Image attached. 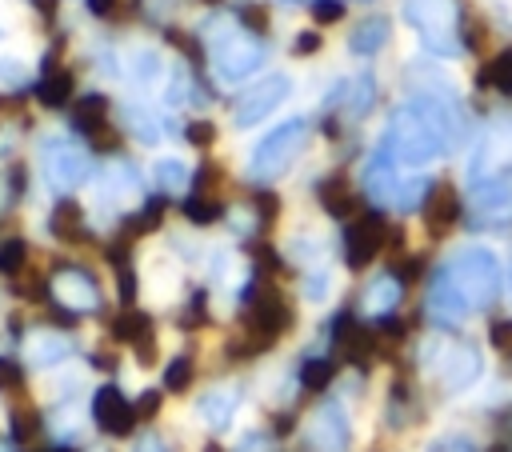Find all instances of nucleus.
<instances>
[{"label": "nucleus", "instance_id": "obj_1", "mask_svg": "<svg viewBox=\"0 0 512 452\" xmlns=\"http://www.w3.org/2000/svg\"><path fill=\"white\" fill-rule=\"evenodd\" d=\"M504 284V268L496 260V252L488 248H460L456 256H448L432 284H428V316L436 324H456L476 308H488L500 296Z\"/></svg>", "mask_w": 512, "mask_h": 452}, {"label": "nucleus", "instance_id": "obj_2", "mask_svg": "<svg viewBox=\"0 0 512 452\" xmlns=\"http://www.w3.org/2000/svg\"><path fill=\"white\" fill-rule=\"evenodd\" d=\"M404 16L420 32V40L432 56H460L464 52L456 0H404Z\"/></svg>", "mask_w": 512, "mask_h": 452}, {"label": "nucleus", "instance_id": "obj_3", "mask_svg": "<svg viewBox=\"0 0 512 452\" xmlns=\"http://www.w3.org/2000/svg\"><path fill=\"white\" fill-rule=\"evenodd\" d=\"M304 144H308V120L292 116V120L276 124V128L256 144V152H252V176H256V180H276V176L288 172V164L304 152Z\"/></svg>", "mask_w": 512, "mask_h": 452}, {"label": "nucleus", "instance_id": "obj_4", "mask_svg": "<svg viewBox=\"0 0 512 452\" xmlns=\"http://www.w3.org/2000/svg\"><path fill=\"white\" fill-rule=\"evenodd\" d=\"M468 216L472 224H484V228H500L512 220V168H500L472 184Z\"/></svg>", "mask_w": 512, "mask_h": 452}, {"label": "nucleus", "instance_id": "obj_5", "mask_svg": "<svg viewBox=\"0 0 512 452\" xmlns=\"http://www.w3.org/2000/svg\"><path fill=\"white\" fill-rule=\"evenodd\" d=\"M264 56H268V48L256 36H248V32H236V36H224V40L212 44V68H216L220 80L252 76L264 64Z\"/></svg>", "mask_w": 512, "mask_h": 452}, {"label": "nucleus", "instance_id": "obj_6", "mask_svg": "<svg viewBox=\"0 0 512 452\" xmlns=\"http://www.w3.org/2000/svg\"><path fill=\"white\" fill-rule=\"evenodd\" d=\"M428 364L440 376V384L452 388V392L468 388L480 376V352L472 344H432L428 348Z\"/></svg>", "mask_w": 512, "mask_h": 452}, {"label": "nucleus", "instance_id": "obj_7", "mask_svg": "<svg viewBox=\"0 0 512 452\" xmlns=\"http://www.w3.org/2000/svg\"><path fill=\"white\" fill-rule=\"evenodd\" d=\"M288 96V76H260L240 100H236V112H232V120L240 124V128H252L256 120H264L280 100Z\"/></svg>", "mask_w": 512, "mask_h": 452}, {"label": "nucleus", "instance_id": "obj_8", "mask_svg": "<svg viewBox=\"0 0 512 452\" xmlns=\"http://www.w3.org/2000/svg\"><path fill=\"white\" fill-rule=\"evenodd\" d=\"M308 448L312 452H344L348 448V416L336 400H324L316 412H312V424H308Z\"/></svg>", "mask_w": 512, "mask_h": 452}, {"label": "nucleus", "instance_id": "obj_9", "mask_svg": "<svg viewBox=\"0 0 512 452\" xmlns=\"http://www.w3.org/2000/svg\"><path fill=\"white\" fill-rule=\"evenodd\" d=\"M380 244H384V224H380V216H376V212L360 216V220L348 228V240H344V260H348V268L372 264V256L380 252Z\"/></svg>", "mask_w": 512, "mask_h": 452}, {"label": "nucleus", "instance_id": "obj_10", "mask_svg": "<svg viewBox=\"0 0 512 452\" xmlns=\"http://www.w3.org/2000/svg\"><path fill=\"white\" fill-rule=\"evenodd\" d=\"M92 416H96V424H100L104 432H112V436H128L132 424H136V408H132V404L120 396V388H112V384H104V388L96 392Z\"/></svg>", "mask_w": 512, "mask_h": 452}, {"label": "nucleus", "instance_id": "obj_11", "mask_svg": "<svg viewBox=\"0 0 512 452\" xmlns=\"http://www.w3.org/2000/svg\"><path fill=\"white\" fill-rule=\"evenodd\" d=\"M364 188L376 204H396V192H400V180H396V160L388 156V148L380 144L376 156L368 160L364 168Z\"/></svg>", "mask_w": 512, "mask_h": 452}, {"label": "nucleus", "instance_id": "obj_12", "mask_svg": "<svg viewBox=\"0 0 512 452\" xmlns=\"http://www.w3.org/2000/svg\"><path fill=\"white\" fill-rule=\"evenodd\" d=\"M288 320H292V312H288V304H284L276 292H264V296L252 304V312H248V328H252V332H264V340H272Z\"/></svg>", "mask_w": 512, "mask_h": 452}, {"label": "nucleus", "instance_id": "obj_13", "mask_svg": "<svg viewBox=\"0 0 512 452\" xmlns=\"http://www.w3.org/2000/svg\"><path fill=\"white\" fill-rule=\"evenodd\" d=\"M456 216H460V196H456V188L432 184V192H428V200H424V224H428L432 232H444Z\"/></svg>", "mask_w": 512, "mask_h": 452}, {"label": "nucleus", "instance_id": "obj_14", "mask_svg": "<svg viewBox=\"0 0 512 452\" xmlns=\"http://www.w3.org/2000/svg\"><path fill=\"white\" fill-rule=\"evenodd\" d=\"M84 172H88V164H84V156H80L76 148L56 144V148L48 152V180H52L56 188H72V184H80Z\"/></svg>", "mask_w": 512, "mask_h": 452}, {"label": "nucleus", "instance_id": "obj_15", "mask_svg": "<svg viewBox=\"0 0 512 452\" xmlns=\"http://www.w3.org/2000/svg\"><path fill=\"white\" fill-rule=\"evenodd\" d=\"M112 336L136 344L140 360H152V320H148L144 312H124V316L112 324Z\"/></svg>", "mask_w": 512, "mask_h": 452}, {"label": "nucleus", "instance_id": "obj_16", "mask_svg": "<svg viewBox=\"0 0 512 452\" xmlns=\"http://www.w3.org/2000/svg\"><path fill=\"white\" fill-rule=\"evenodd\" d=\"M384 40H388V20H384V16H368V20H360V24L352 28L348 52H352V56H372V52L384 48Z\"/></svg>", "mask_w": 512, "mask_h": 452}, {"label": "nucleus", "instance_id": "obj_17", "mask_svg": "<svg viewBox=\"0 0 512 452\" xmlns=\"http://www.w3.org/2000/svg\"><path fill=\"white\" fill-rule=\"evenodd\" d=\"M56 296L68 304V308H96V284L88 280V276H80V272H64L60 280H56Z\"/></svg>", "mask_w": 512, "mask_h": 452}, {"label": "nucleus", "instance_id": "obj_18", "mask_svg": "<svg viewBox=\"0 0 512 452\" xmlns=\"http://www.w3.org/2000/svg\"><path fill=\"white\" fill-rule=\"evenodd\" d=\"M340 96H344V104H340V108H344L348 116H364V112L372 108V76H352V80H348L332 100H340Z\"/></svg>", "mask_w": 512, "mask_h": 452}, {"label": "nucleus", "instance_id": "obj_19", "mask_svg": "<svg viewBox=\"0 0 512 452\" xmlns=\"http://www.w3.org/2000/svg\"><path fill=\"white\" fill-rule=\"evenodd\" d=\"M104 116H108V100L104 96H80V104H76V112H72V124L80 128V132H104Z\"/></svg>", "mask_w": 512, "mask_h": 452}, {"label": "nucleus", "instance_id": "obj_20", "mask_svg": "<svg viewBox=\"0 0 512 452\" xmlns=\"http://www.w3.org/2000/svg\"><path fill=\"white\" fill-rule=\"evenodd\" d=\"M320 204L332 216H352V184H348V176H328L320 184Z\"/></svg>", "mask_w": 512, "mask_h": 452}, {"label": "nucleus", "instance_id": "obj_21", "mask_svg": "<svg viewBox=\"0 0 512 452\" xmlns=\"http://www.w3.org/2000/svg\"><path fill=\"white\" fill-rule=\"evenodd\" d=\"M396 300H400V280H396V276H376L372 288L364 292V304H368V312H376V316L392 312Z\"/></svg>", "mask_w": 512, "mask_h": 452}, {"label": "nucleus", "instance_id": "obj_22", "mask_svg": "<svg viewBox=\"0 0 512 452\" xmlns=\"http://www.w3.org/2000/svg\"><path fill=\"white\" fill-rule=\"evenodd\" d=\"M200 412H204V420L212 424V428H224L228 420H232V412H236V392L228 388H216V392H208L204 400H200Z\"/></svg>", "mask_w": 512, "mask_h": 452}, {"label": "nucleus", "instance_id": "obj_23", "mask_svg": "<svg viewBox=\"0 0 512 452\" xmlns=\"http://www.w3.org/2000/svg\"><path fill=\"white\" fill-rule=\"evenodd\" d=\"M68 96H72V72H48V76L36 84V100L48 104V108H60Z\"/></svg>", "mask_w": 512, "mask_h": 452}, {"label": "nucleus", "instance_id": "obj_24", "mask_svg": "<svg viewBox=\"0 0 512 452\" xmlns=\"http://www.w3.org/2000/svg\"><path fill=\"white\" fill-rule=\"evenodd\" d=\"M28 352H32L36 364H60V360L68 356V340L56 336V332H44V336H36V340L28 344Z\"/></svg>", "mask_w": 512, "mask_h": 452}, {"label": "nucleus", "instance_id": "obj_25", "mask_svg": "<svg viewBox=\"0 0 512 452\" xmlns=\"http://www.w3.org/2000/svg\"><path fill=\"white\" fill-rule=\"evenodd\" d=\"M52 232H56L60 240H80V236H84V232H80V204H72V200L56 204V212H52Z\"/></svg>", "mask_w": 512, "mask_h": 452}, {"label": "nucleus", "instance_id": "obj_26", "mask_svg": "<svg viewBox=\"0 0 512 452\" xmlns=\"http://www.w3.org/2000/svg\"><path fill=\"white\" fill-rule=\"evenodd\" d=\"M480 84H492L496 92H504V96H512V48H504L488 68H484V76H480Z\"/></svg>", "mask_w": 512, "mask_h": 452}, {"label": "nucleus", "instance_id": "obj_27", "mask_svg": "<svg viewBox=\"0 0 512 452\" xmlns=\"http://www.w3.org/2000/svg\"><path fill=\"white\" fill-rule=\"evenodd\" d=\"M220 212H224V204L204 200V196H192V200L184 204V216H188L192 224H212V220H220Z\"/></svg>", "mask_w": 512, "mask_h": 452}, {"label": "nucleus", "instance_id": "obj_28", "mask_svg": "<svg viewBox=\"0 0 512 452\" xmlns=\"http://www.w3.org/2000/svg\"><path fill=\"white\" fill-rule=\"evenodd\" d=\"M156 180H160V188L176 192V188L188 184V168H184L180 160H160V164H156Z\"/></svg>", "mask_w": 512, "mask_h": 452}, {"label": "nucleus", "instance_id": "obj_29", "mask_svg": "<svg viewBox=\"0 0 512 452\" xmlns=\"http://www.w3.org/2000/svg\"><path fill=\"white\" fill-rule=\"evenodd\" d=\"M332 376H336V364H332V360H308V364L300 368L304 388H324Z\"/></svg>", "mask_w": 512, "mask_h": 452}, {"label": "nucleus", "instance_id": "obj_30", "mask_svg": "<svg viewBox=\"0 0 512 452\" xmlns=\"http://www.w3.org/2000/svg\"><path fill=\"white\" fill-rule=\"evenodd\" d=\"M188 384H192V360H188V356H176V360L164 368V388L184 392Z\"/></svg>", "mask_w": 512, "mask_h": 452}, {"label": "nucleus", "instance_id": "obj_31", "mask_svg": "<svg viewBox=\"0 0 512 452\" xmlns=\"http://www.w3.org/2000/svg\"><path fill=\"white\" fill-rule=\"evenodd\" d=\"M24 256H28V244H24V240L0 244V272H16V268L24 264Z\"/></svg>", "mask_w": 512, "mask_h": 452}, {"label": "nucleus", "instance_id": "obj_32", "mask_svg": "<svg viewBox=\"0 0 512 452\" xmlns=\"http://www.w3.org/2000/svg\"><path fill=\"white\" fill-rule=\"evenodd\" d=\"M340 0H316L312 4V16H316V24H332V20H340Z\"/></svg>", "mask_w": 512, "mask_h": 452}, {"label": "nucleus", "instance_id": "obj_33", "mask_svg": "<svg viewBox=\"0 0 512 452\" xmlns=\"http://www.w3.org/2000/svg\"><path fill=\"white\" fill-rule=\"evenodd\" d=\"M184 136H188L192 144H200V148H204V144H212V136H216V128H212L208 120H192V124L184 128Z\"/></svg>", "mask_w": 512, "mask_h": 452}, {"label": "nucleus", "instance_id": "obj_34", "mask_svg": "<svg viewBox=\"0 0 512 452\" xmlns=\"http://www.w3.org/2000/svg\"><path fill=\"white\" fill-rule=\"evenodd\" d=\"M488 336H492V348H500V352H512V320H496Z\"/></svg>", "mask_w": 512, "mask_h": 452}, {"label": "nucleus", "instance_id": "obj_35", "mask_svg": "<svg viewBox=\"0 0 512 452\" xmlns=\"http://www.w3.org/2000/svg\"><path fill=\"white\" fill-rule=\"evenodd\" d=\"M0 388H20V368H16V360H4V356H0Z\"/></svg>", "mask_w": 512, "mask_h": 452}, {"label": "nucleus", "instance_id": "obj_36", "mask_svg": "<svg viewBox=\"0 0 512 452\" xmlns=\"http://www.w3.org/2000/svg\"><path fill=\"white\" fill-rule=\"evenodd\" d=\"M240 20H244L248 28H260V32L268 28V16H264V8H252V4H248V8H240Z\"/></svg>", "mask_w": 512, "mask_h": 452}, {"label": "nucleus", "instance_id": "obj_37", "mask_svg": "<svg viewBox=\"0 0 512 452\" xmlns=\"http://www.w3.org/2000/svg\"><path fill=\"white\" fill-rule=\"evenodd\" d=\"M316 48H320V32H300V36H296V52H300V56H308V52H316Z\"/></svg>", "mask_w": 512, "mask_h": 452}, {"label": "nucleus", "instance_id": "obj_38", "mask_svg": "<svg viewBox=\"0 0 512 452\" xmlns=\"http://www.w3.org/2000/svg\"><path fill=\"white\" fill-rule=\"evenodd\" d=\"M120 296H124V300L136 296V276H132V268H124V264H120Z\"/></svg>", "mask_w": 512, "mask_h": 452}, {"label": "nucleus", "instance_id": "obj_39", "mask_svg": "<svg viewBox=\"0 0 512 452\" xmlns=\"http://www.w3.org/2000/svg\"><path fill=\"white\" fill-rule=\"evenodd\" d=\"M160 408V392H144V400L136 404V416H152Z\"/></svg>", "mask_w": 512, "mask_h": 452}, {"label": "nucleus", "instance_id": "obj_40", "mask_svg": "<svg viewBox=\"0 0 512 452\" xmlns=\"http://www.w3.org/2000/svg\"><path fill=\"white\" fill-rule=\"evenodd\" d=\"M136 452H168V448H164V444H160V440H156V436H144V440H140V448H136Z\"/></svg>", "mask_w": 512, "mask_h": 452}, {"label": "nucleus", "instance_id": "obj_41", "mask_svg": "<svg viewBox=\"0 0 512 452\" xmlns=\"http://www.w3.org/2000/svg\"><path fill=\"white\" fill-rule=\"evenodd\" d=\"M492 8L500 12V20H504V24H512V0H492Z\"/></svg>", "mask_w": 512, "mask_h": 452}, {"label": "nucleus", "instance_id": "obj_42", "mask_svg": "<svg viewBox=\"0 0 512 452\" xmlns=\"http://www.w3.org/2000/svg\"><path fill=\"white\" fill-rule=\"evenodd\" d=\"M112 4H116V0H88V8H92L96 16H108V12H112Z\"/></svg>", "mask_w": 512, "mask_h": 452}, {"label": "nucleus", "instance_id": "obj_43", "mask_svg": "<svg viewBox=\"0 0 512 452\" xmlns=\"http://www.w3.org/2000/svg\"><path fill=\"white\" fill-rule=\"evenodd\" d=\"M436 452H472L464 440H452V444H436Z\"/></svg>", "mask_w": 512, "mask_h": 452}, {"label": "nucleus", "instance_id": "obj_44", "mask_svg": "<svg viewBox=\"0 0 512 452\" xmlns=\"http://www.w3.org/2000/svg\"><path fill=\"white\" fill-rule=\"evenodd\" d=\"M32 4H36L44 16H52V12H56V0H32Z\"/></svg>", "mask_w": 512, "mask_h": 452}, {"label": "nucleus", "instance_id": "obj_45", "mask_svg": "<svg viewBox=\"0 0 512 452\" xmlns=\"http://www.w3.org/2000/svg\"><path fill=\"white\" fill-rule=\"evenodd\" d=\"M52 452H72V448H52Z\"/></svg>", "mask_w": 512, "mask_h": 452}, {"label": "nucleus", "instance_id": "obj_46", "mask_svg": "<svg viewBox=\"0 0 512 452\" xmlns=\"http://www.w3.org/2000/svg\"><path fill=\"white\" fill-rule=\"evenodd\" d=\"M492 452H508V448H500V444H496V448H492Z\"/></svg>", "mask_w": 512, "mask_h": 452}, {"label": "nucleus", "instance_id": "obj_47", "mask_svg": "<svg viewBox=\"0 0 512 452\" xmlns=\"http://www.w3.org/2000/svg\"><path fill=\"white\" fill-rule=\"evenodd\" d=\"M204 4H216V0H204Z\"/></svg>", "mask_w": 512, "mask_h": 452}]
</instances>
